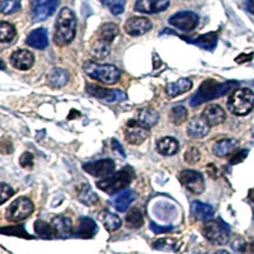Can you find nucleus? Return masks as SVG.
I'll return each instance as SVG.
<instances>
[{"label": "nucleus", "instance_id": "obj_18", "mask_svg": "<svg viewBox=\"0 0 254 254\" xmlns=\"http://www.w3.org/2000/svg\"><path fill=\"white\" fill-rule=\"evenodd\" d=\"M202 117L210 126L221 125L226 120L225 111H224V108L220 107L219 104H211V106L206 107L202 112Z\"/></svg>", "mask_w": 254, "mask_h": 254}, {"label": "nucleus", "instance_id": "obj_8", "mask_svg": "<svg viewBox=\"0 0 254 254\" xmlns=\"http://www.w3.org/2000/svg\"><path fill=\"white\" fill-rule=\"evenodd\" d=\"M181 182L190 193L201 194L205 190V179L199 172L187 169L181 173Z\"/></svg>", "mask_w": 254, "mask_h": 254}, {"label": "nucleus", "instance_id": "obj_28", "mask_svg": "<svg viewBox=\"0 0 254 254\" xmlns=\"http://www.w3.org/2000/svg\"><path fill=\"white\" fill-rule=\"evenodd\" d=\"M156 149H158L159 154H162V155L165 156H171L178 153L179 144L174 137L167 136V137H163V139H160L156 142Z\"/></svg>", "mask_w": 254, "mask_h": 254}, {"label": "nucleus", "instance_id": "obj_50", "mask_svg": "<svg viewBox=\"0 0 254 254\" xmlns=\"http://www.w3.org/2000/svg\"><path fill=\"white\" fill-rule=\"evenodd\" d=\"M253 58V54H249V55H240L239 58L237 59V63H243V61H249Z\"/></svg>", "mask_w": 254, "mask_h": 254}, {"label": "nucleus", "instance_id": "obj_39", "mask_svg": "<svg viewBox=\"0 0 254 254\" xmlns=\"http://www.w3.org/2000/svg\"><path fill=\"white\" fill-rule=\"evenodd\" d=\"M92 51L94 54V56L104 59L110 54V45L106 44V42H102L99 40H95V42L92 46Z\"/></svg>", "mask_w": 254, "mask_h": 254}, {"label": "nucleus", "instance_id": "obj_5", "mask_svg": "<svg viewBox=\"0 0 254 254\" xmlns=\"http://www.w3.org/2000/svg\"><path fill=\"white\" fill-rule=\"evenodd\" d=\"M135 178V173L131 168L126 167L124 169H121L120 172H116L112 176L107 177V178L102 179L99 182H97V186L101 188L102 190H104L106 193L113 194L119 190H125L126 187H128L131 182Z\"/></svg>", "mask_w": 254, "mask_h": 254}, {"label": "nucleus", "instance_id": "obj_32", "mask_svg": "<svg viewBox=\"0 0 254 254\" xmlns=\"http://www.w3.org/2000/svg\"><path fill=\"white\" fill-rule=\"evenodd\" d=\"M78 196L81 202L85 203V205L88 206L95 205V203L98 202V196L93 192L92 188L88 185H81L80 187H79Z\"/></svg>", "mask_w": 254, "mask_h": 254}, {"label": "nucleus", "instance_id": "obj_14", "mask_svg": "<svg viewBox=\"0 0 254 254\" xmlns=\"http://www.w3.org/2000/svg\"><path fill=\"white\" fill-rule=\"evenodd\" d=\"M153 28V24L147 18L144 17H133L127 20L125 24V31L130 36L137 37V36H142L145 33L150 31Z\"/></svg>", "mask_w": 254, "mask_h": 254}, {"label": "nucleus", "instance_id": "obj_31", "mask_svg": "<svg viewBox=\"0 0 254 254\" xmlns=\"http://www.w3.org/2000/svg\"><path fill=\"white\" fill-rule=\"evenodd\" d=\"M126 224L128 228L139 229L144 225V215L139 207H133L126 215Z\"/></svg>", "mask_w": 254, "mask_h": 254}, {"label": "nucleus", "instance_id": "obj_10", "mask_svg": "<svg viewBox=\"0 0 254 254\" xmlns=\"http://www.w3.org/2000/svg\"><path fill=\"white\" fill-rule=\"evenodd\" d=\"M149 135H150L149 128L142 126V125H140L136 120L127 122L126 131H125V137H126L128 144H132V145L142 144V142L149 137Z\"/></svg>", "mask_w": 254, "mask_h": 254}, {"label": "nucleus", "instance_id": "obj_42", "mask_svg": "<svg viewBox=\"0 0 254 254\" xmlns=\"http://www.w3.org/2000/svg\"><path fill=\"white\" fill-rule=\"evenodd\" d=\"M1 233L5 235H17V237L29 238V235H27L23 226H10V228H3L1 229Z\"/></svg>", "mask_w": 254, "mask_h": 254}, {"label": "nucleus", "instance_id": "obj_36", "mask_svg": "<svg viewBox=\"0 0 254 254\" xmlns=\"http://www.w3.org/2000/svg\"><path fill=\"white\" fill-rule=\"evenodd\" d=\"M153 247L158 251L176 252L177 248H178V242L176 239H171V238H163V239L156 240Z\"/></svg>", "mask_w": 254, "mask_h": 254}, {"label": "nucleus", "instance_id": "obj_29", "mask_svg": "<svg viewBox=\"0 0 254 254\" xmlns=\"http://www.w3.org/2000/svg\"><path fill=\"white\" fill-rule=\"evenodd\" d=\"M69 78L70 75L66 70L61 69V67H55V69L51 70V72L47 76V81L52 88H61L69 81Z\"/></svg>", "mask_w": 254, "mask_h": 254}, {"label": "nucleus", "instance_id": "obj_12", "mask_svg": "<svg viewBox=\"0 0 254 254\" xmlns=\"http://www.w3.org/2000/svg\"><path fill=\"white\" fill-rule=\"evenodd\" d=\"M87 92L95 98L101 99V101L107 102V103H115V102L124 101L126 98V94L119 89H108V88H102L98 85H87Z\"/></svg>", "mask_w": 254, "mask_h": 254}, {"label": "nucleus", "instance_id": "obj_25", "mask_svg": "<svg viewBox=\"0 0 254 254\" xmlns=\"http://www.w3.org/2000/svg\"><path fill=\"white\" fill-rule=\"evenodd\" d=\"M185 38L187 42L190 44H193L196 46L201 47V49H205L208 50V51H214L215 47L217 45V33H214V32H210L207 35H203V36H199L198 38L196 40H190L188 37H182Z\"/></svg>", "mask_w": 254, "mask_h": 254}, {"label": "nucleus", "instance_id": "obj_21", "mask_svg": "<svg viewBox=\"0 0 254 254\" xmlns=\"http://www.w3.org/2000/svg\"><path fill=\"white\" fill-rule=\"evenodd\" d=\"M190 211L192 215L196 217L199 221H210L215 215V208L212 206L207 205V203L199 202V201H193L190 205Z\"/></svg>", "mask_w": 254, "mask_h": 254}, {"label": "nucleus", "instance_id": "obj_46", "mask_svg": "<svg viewBox=\"0 0 254 254\" xmlns=\"http://www.w3.org/2000/svg\"><path fill=\"white\" fill-rule=\"evenodd\" d=\"M247 155H248V150L238 151L237 154H234V155L231 156L230 163H231V164H239V163H242L243 160L247 158Z\"/></svg>", "mask_w": 254, "mask_h": 254}, {"label": "nucleus", "instance_id": "obj_22", "mask_svg": "<svg viewBox=\"0 0 254 254\" xmlns=\"http://www.w3.org/2000/svg\"><path fill=\"white\" fill-rule=\"evenodd\" d=\"M51 226L54 228L56 237L66 238L71 235L72 231V222L69 217L66 216H56L51 221Z\"/></svg>", "mask_w": 254, "mask_h": 254}, {"label": "nucleus", "instance_id": "obj_23", "mask_svg": "<svg viewBox=\"0 0 254 254\" xmlns=\"http://www.w3.org/2000/svg\"><path fill=\"white\" fill-rule=\"evenodd\" d=\"M98 231L97 228V224L94 222V220L89 219V217H81L79 220L78 229L75 231V235L79 238H84V239H89L93 238Z\"/></svg>", "mask_w": 254, "mask_h": 254}, {"label": "nucleus", "instance_id": "obj_1", "mask_svg": "<svg viewBox=\"0 0 254 254\" xmlns=\"http://www.w3.org/2000/svg\"><path fill=\"white\" fill-rule=\"evenodd\" d=\"M238 85L235 81H226V83H217V81L208 79L201 84L199 89L197 90L196 94L190 98V104L192 107H198L202 103L210 102L212 99H216L228 94L233 88Z\"/></svg>", "mask_w": 254, "mask_h": 254}, {"label": "nucleus", "instance_id": "obj_43", "mask_svg": "<svg viewBox=\"0 0 254 254\" xmlns=\"http://www.w3.org/2000/svg\"><path fill=\"white\" fill-rule=\"evenodd\" d=\"M0 192H1V196H0V203L1 205L4 202H6V199H9L14 194V190L10 186L6 185V183H1V186H0Z\"/></svg>", "mask_w": 254, "mask_h": 254}, {"label": "nucleus", "instance_id": "obj_33", "mask_svg": "<svg viewBox=\"0 0 254 254\" xmlns=\"http://www.w3.org/2000/svg\"><path fill=\"white\" fill-rule=\"evenodd\" d=\"M101 217H102V221H103L104 228L107 229L108 231H116L117 229H120V226L122 225L121 219H120L116 214L110 212V211H104Z\"/></svg>", "mask_w": 254, "mask_h": 254}, {"label": "nucleus", "instance_id": "obj_40", "mask_svg": "<svg viewBox=\"0 0 254 254\" xmlns=\"http://www.w3.org/2000/svg\"><path fill=\"white\" fill-rule=\"evenodd\" d=\"M103 3L108 6V9L112 12V14L119 15L121 13H124L126 1L125 0H103Z\"/></svg>", "mask_w": 254, "mask_h": 254}, {"label": "nucleus", "instance_id": "obj_9", "mask_svg": "<svg viewBox=\"0 0 254 254\" xmlns=\"http://www.w3.org/2000/svg\"><path fill=\"white\" fill-rule=\"evenodd\" d=\"M83 169L94 177L107 178V177L112 176V173L115 172V162L112 159H101L97 162L85 163L83 165Z\"/></svg>", "mask_w": 254, "mask_h": 254}, {"label": "nucleus", "instance_id": "obj_16", "mask_svg": "<svg viewBox=\"0 0 254 254\" xmlns=\"http://www.w3.org/2000/svg\"><path fill=\"white\" fill-rule=\"evenodd\" d=\"M210 127L203 117H193L188 122L187 133L192 139H202L210 132Z\"/></svg>", "mask_w": 254, "mask_h": 254}, {"label": "nucleus", "instance_id": "obj_3", "mask_svg": "<svg viewBox=\"0 0 254 254\" xmlns=\"http://www.w3.org/2000/svg\"><path fill=\"white\" fill-rule=\"evenodd\" d=\"M84 71L92 79L104 84H116L121 78V70L115 65H108V64H97L88 61L84 64Z\"/></svg>", "mask_w": 254, "mask_h": 254}, {"label": "nucleus", "instance_id": "obj_44", "mask_svg": "<svg viewBox=\"0 0 254 254\" xmlns=\"http://www.w3.org/2000/svg\"><path fill=\"white\" fill-rule=\"evenodd\" d=\"M19 164L24 169H31L33 167V155L31 153H23L19 158Z\"/></svg>", "mask_w": 254, "mask_h": 254}, {"label": "nucleus", "instance_id": "obj_13", "mask_svg": "<svg viewBox=\"0 0 254 254\" xmlns=\"http://www.w3.org/2000/svg\"><path fill=\"white\" fill-rule=\"evenodd\" d=\"M59 0H32V8H33V17L35 20H46L55 13L58 8Z\"/></svg>", "mask_w": 254, "mask_h": 254}, {"label": "nucleus", "instance_id": "obj_27", "mask_svg": "<svg viewBox=\"0 0 254 254\" xmlns=\"http://www.w3.org/2000/svg\"><path fill=\"white\" fill-rule=\"evenodd\" d=\"M136 121L142 126L150 128V127L155 126L156 122L159 121V113L150 107L141 108L136 116Z\"/></svg>", "mask_w": 254, "mask_h": 254}, {"label": "nucleus", "instance_id": "obj_38", "mask_svg": "<svg viewBox=\"0 0 254 254\" xmlns=\"http://www.w3.org/2000/svg\"><path fill=\"white\" fill-rule=\"evenodd\" d=\"M22 0H0V9L4 14H12L20 9Z\"/></svg>", "mask_w": 254, "mask_h": 254}, {"label": "nucleus", "instance_id": "obj_34", "mask_svg": "<svg viewBox=\"0 0 254 254\" xmlns=\"http://www.w3.org/2000/svg\"><path fill=\"white\" fill-rule=\"evenodd\" d=\"M17 31H15L14 26L8 22H1L0 23V42L1 44H8L10 41L14 40Z\"/></svg>", "mask_w": 254, "mask_h": 254}, {"label": "nucleus", "instance_id": "obj_20", "mask_svg": "<svg viewBox=\"0 0 254 254\" xmlns=\"http://www.w3.org/2000/svg\"><path fill=\"white\" fill-rule=\"evenodd\" d=\"M239 147V141L235 139H222L219 140L212 146V153L216 156H228L230 154L235 153Z\"/></svg>", "mask_w": 254, "mask_h": 254}, {"label": "nucleus", "instance_id": "obj_47", "mask_svg": "<svg viewBox=\"0 0 254 254\" xmlns=\"http://www.w3.org/2000/svg\"><path fill=\"white\" fill-rule=\"evenodd\" d=\"M150 228H151V230L155 233V234H162V233H168V231L173 230V228H172V226H158L155 222H151Z\"/></svg>", "mask_w": 254, "mask_h": 254}, {"label": "nucleus", "instance_id": "obj_41", "mask_svg": "<svg viewBox=\"0 0 254 254\" xmlns=\"http://www.w3.org/2000/svg\"><path fill=\"white\" fill-rule=\"evenodd\" d=\"M199 158H201V155H199V151L197 147H193V146L188 147L187 151H186L185 154V160L187 164L190 165L197 164V163L199 162Z\"/></svg>", "mask_w": 254, "mask_h": 254}, {"label": "nucleus", "instance_id": "obj_6", "mask_svg": "<svg viewBox=\"0 0 254 254\" xmlns=\"http://www.w3.org/2000/svg\"><path fill=\"white\" fill-rule=\"evenodd\" d=\"M33 211H35V205L31 199L27 197H19V198L14 199L10 206L6 208L5 217L9 221L18 222L31 216Z\"/></svg>", "mask_w": 254, "mask_h": 254}, {"label": "nucleus", "instance_id": "obj_2", "mask_svg": "<svg viewBox=\"0 0 254 254\" xmlns=\"http://www.w3.org/2000/svg\"><path fill=\"white\" fill-rule=\"evenodd\" d=\"M76 35V17L71 9L63 8L55 24V40L59 46H66L71 44Z\"/></svg>", "mask_w": 254, "mask_h": 254}, {"label": "nucleus", "instance_id": "obj_7", "mask_svg": "<svg viewBox=\"0 0 254 254\" xmlns=\"http://www.w3.org/2000/svg\"><path fill=\"white\" fill-rule=\"evenodd\" d=\"M229 228L221 221H207L202 228V235L215 246H224L229 240Z\"/></svg>", "mask_w": 254, "mask_h": 254}, {"label": "nucleus", "instance_id": "obj_49", "mask_svg": "<svg viewBox=\"0 0 254 254\" xmlns=\"http://www.w3.org/2000/svg\"><path fill=\"white\" fill-rule=\"evenodd\" d=\"M244 4H246L247 10H248L249 13H252V14H254V0H246Z\"/></svg>", "mask_w": 254, "mask_h": 254}, {"label": "nucleus", "instance_id": "obj_35", "mask_svg": "<svg viewBox=\"0 0 254 254\" xmlns=\"http://www.w3.org/2000/svg\"><path fill=\"white\" fill-rule=\"evenodd\" d=\"M35 230L41 238H45V239H51V238L56 237L51 224H47V222L41 221V220L35 222Z\"/></svg>", "mask_w": 254, "mask_h": 254}, {"label": "nucleus", "instance_id": "obj_52", "mask_svg": "<svg viewBox=\"0 0 254 254\" xmlns=\"http://www.w3.org/2000/svg\"><path fill=\"white\" fill-rule=\"evenodd\" d=\"M252 252H253V254H254V242H253V244H252Z\"/></svg>", "mask_w": 254, "mask_h": 254}, {"label": "nucleus", "instance_id": "obj_45", "mask_svg": "<svg viewBox=\"0 0 254 254\" xmlns=\"http://www.w3.org/2000/svg\"><path fill=\"white\" fill-rule=\"evenodd\" d=\"M231 248L234 249L235 252H238V253H244L247 249V243L246 240L243 239V238L238 237L237 239L233 242V244H231Z\"/></svg>", "mask_w": 254, "mask_h": 254}, {"label": "nucleus", "instance_id": "obj_24", "mask_svg": "<svg viewBox=\"0 0 254 254\" xmlns=\"http://www.w3.org/2000/svg\"><path fill=\"white\" fill-rule=\"evenodd\" d=\"M192 80L187 78H182L179 79V80L174 81V83L168 84L167 87H165V93H167L169 97H177V95H181L183 93H187L192 89Z\"/></svg>", "mask_w": 254, "mask_h": 254}, {"label": "nucleus", "instance_id": "obj_11", "mask_svg": "<svg viewBox=\"0 0 254 254\" xmlns=\"http://www.w3.org/2000/svg\"><path fill=\"white\" fill-rule=\"evenodd\" d=\"M169 23L179 31L190 32L198 24V17L193 12H179L169 18Z\"/></svg>", "mask_w": 254, "mask_h": 254}, {"label": "nucleus", "instance_id": "obj_26", "mask_svg": "<svg viewBox=\"0 0 254 254\" xmlns=\"http://www.w3.org/2000/svg\"><path fill=\"white\" fill-rule=\"evenodd\" d=\"M135 198L136 193L132 190H124L119 196L113 199L112 203L116 210L120 211V212H124V211H126L127 208L130 207V205L135 201Z\"/></svg>", "mask_w": 254, "mask_h": 254}, {"label": "nucleus", "instance_id": "obj_30", "mask_svg": "<svg viewBox=\"0 0 254 254\" xmlns=\"http://www.w3.org/2000/svg\"><path fill=\"white\" fill-rule=\"evenodd\" d=\"M117 35H119V27L116 26L115 23H106L99 28L98 38L97 40L111 45V42H113V40L117 37Z\"/></svg>", "mask_w": 254, "mask_h": 254}, {"label": "nucleus", "instance_id": "obj_15", "mask_svg": "<svg viewBox=\"0 0 254 254\" xmlns=\"http://www.w3.org/2000/svg\"><path fill=\"white\" fill-rule=\"evenodd\" d=\"M169 6V0H136L135 10L145 14L164 12Z\"/></svg>", "mask_w": 254, "mask_h": 254}, {"label": "nucleus", "instance_id": "obj_19", "mask_svg": "<svg viewBox=\"0 0 254 254\" xmlns=\"http://www.w3.org/2000/svg\"><path fill=\"white\" fill-rule=\"evenodd\" d=\"M27 45L33 49L45 50L49 46V33L46 28H37L32 31L27 37Z\"/></svg>", "mask_w": 254, "mask_h": 254}, {"label": "nucleus", "instance_id": "obj_17", "mask_svg": "<svg viewBox=\"0 0 254 254\" xmlns=\"http://www.w3.org/2000/svg\"><path fill=\"white\" fill-rule=\"evenodd\" d=\"M10 61L15 69L28 70L35 63V56L28 50H17L10 56Z\"/></svg>", "mask_w": 254, "mask_h": 254}, {"label": "nucleus", "instance_id": "obj_37", "mask_svg": "<svg viewBox=\"0 0 254 254\" xmlns=\"http://www.w3.org/2000/svg\"><path fill=\"white\" fill-rule=\"evenodd\" d=\"M169 117H171V121L174 125H181L187 120L188 112L183 106H176V107H173L171 110Z\"/></svg>", "mask_w": 254, "mask_h": 254}, {"label": "nucleus", "instance_id": "obj_4", "mask_svg": "<svg viewBox=\"0 0 254 254\" xmlns=\"http://www.w3.org/2000/svg\"><path fill=\"white\" fill-rule=\"evenodd\" d=\"M228 108L233 115H248L254 108V93L248 88L234 90L228 99Z\"/></svg>", "mask_w": 254, "mask_h": 254}, {"label": "nucleus", "instance_id": "obj_48", "mask_svg": "<svg viewBox=\"0 0 254 254\" xmlns=\"http://www.w3.org/2000/svg\"><path fill=\"white\" fill-rule=\"evenodd\" d=\"M112 149L116 151V153H119L121 156H126V153H125L124 147H122V145L120 144L119 140H116V139L112 140Z\"/></svg>", "mask_w": 254, "mask_h": 254}, {"label": "nucleus", "instance_id": "obj_51", "mask_svg": "<svg viewBox=\"0 0 254 254\" xmlns=\"http://www.w3.org/2000/svg\"><path fill=\"white\" fill-rule=\"evenodd\" d=\"M215 254H230V253H229V252H226V251H219V252H216Z\"/></svg>", "mask_w": 254, "mask_h": 254}]
</instances>
